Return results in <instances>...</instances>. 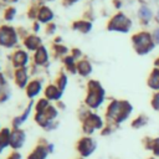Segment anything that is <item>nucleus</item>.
<instances>
[{"mask_svg": "<svg viewBox=\"0 0 159 159\" xmlns=\"http://www.w3.org/2000/svg\"><path fill=\"white\" fill-rule=\"evenodd\" d=\"M150 84H152L153 88H159V72H155V73H154Z\"/></svg>", "mask_w": 159, "mask_h": 159, "instance_id": "1", "label": "nucleus"}, {"mask_svg": "<svg viewBox=\"0 0 159 159\" xmlns=\"http://www.w3.org/2000/svg\"><path fill=\"white\" fill-rule=\"evenodd\" d=\"M155 37H157V40L159 41V30H158V31L155 32Z\"/></svg>", "mask_w": 159, "mask_h": 159, "instance_id": "3", "label": "nucleus"}, {"mask_svg": "<svg viewBox=\"0 0 159 159\" xmlns=\"http://www.w3.org/2000/svg\"><path fill=\"white\" fill-rule=\"evenodd\" d=\"M154 104H155V107L157 108H159V94L155 97V101H154Z\"/></svg>", "mask_w": 159, "mask_h": 159, "instance_id": "2", "label": "nucleus"}]
</instances>
